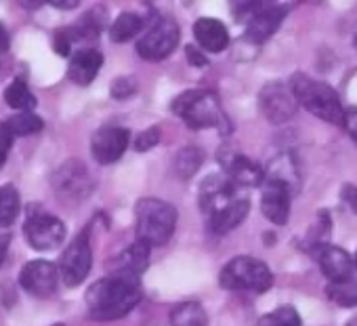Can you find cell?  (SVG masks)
Returning a JSON list of instances; mask_svg holds the SVG:
<instances>
[{
	"label": "cell",
	"instance_id": "cell-22",
	"mask_svg": "<svg viewBox=\"0 0 357 326\" xmlns=\"http://www.w3.org/2000/svg\"><path fill=\"white\" fill-rule=\"evenodd\" d=\"M172 326H208V316L198 301H183L170 311Z\"/></svg>",
	"mask_w": 357,
	"mask_h": 326
},
{
	"label": "cell",
	"instance_id": "cell-38",
	"mask_svg": "<svg viewBox=\"0 0 357 326\" xmlns=\"http://www.w3.org/2000/svg\"><path fill=\"white\" fill-rule=\"evenodd\" d=\"M340 196H342V200L347 202V207H349L353 213H357V186L347 184V186L342 188Z\"/></svg>",
	"mask_w": 357,
	"mask_h": 326
},
{
	"label": "cell",
	"instance_id": "cell-36",
	"mask_svg": "<svg viewBox=\"0 0 357 326\" xmlns=\"http://www.w3.org/2000/svg\"><path fill=\"white\" fill-rule=\"evenodd\" d=\"M342 126L347 128L349 137L357 143V108H347L344 110V122Z\"/></svg>",
	"mask_w": 357,
	"mask_h": 326
},
{
	"label": "cell",
	"instance_id": "cell-2",
	"mask_svg": "<svg viewBox=\"0 0 357 326\" xmlns=\"http://www.w3.org/2000/svg\"><path fill=\"white\" fill-rule=\"evenodd\" d=\"M86 307L89 316L99 322L120 320L130 313L141 301L139 278L112 274L103 280H97L86 290Z\"/></svg>",
	"mask_w": 357,
	"mask_h": 326
},
{
	"label": "cell",
	"instance_id": "cell-11",
	"mask_svg": "<svg viewBox=\"0 0 357 326\" xmlns=\"http://www.w3.org/2000/svg\"><path fill=\"white\" fill-rule=\"evenodd\" d=\"M261 110L265 114V118L273 124H284L288 122L294 112H296V97L292 93L290 87H286L284 82H269L263 87L261 91Z\"/></svg>",
	"mask_w": 357,
	"mask_h": 326
},
{
	"label": "cell",
	"instance_id": "cell-12",
	"mask_svg": "<svg viewBox=\"0 0 357 326\" xmlns=\"http://www.w3.org/2000/svg\"><path fill=\"white\" fill-rule=\"evenodd\" d=\"M59 267L45 259H34L24 265L20 284L34 297H51L59 286Z\"/></svg>",
	"mask_w": 357,
	"mask_h": 326
},
{
	"label": "cell",
	"instance_id": "cell-21",
	"mask_svg": "<svg viewBox=\"0 0 357 326\" xmlns=\"http://www.w3.org/2000/svg\"><path fill=\"white\" fill-rule=\"evenodd\" d=\"M265 179H278V181L286 184L292 192H296L298 184H301V175H298V167H296L294 158L290 154L278 156L269 165V171L265 173Z\"/></svg>",
	"mask_w": 357,
	"mask_h": 326
},
{
	"label": "cell",
	"instance_id": "cell-29",
	"mask_svg": "<svg viewBox=\"0 0 357 326\" xmlns=\"http://www.w3.org/2000/svg\"><path fill=\"white\" fill-rule=\"evenodd\" d=\"M101 28H103L101 17H97L95 13H86L80 22H76L72 28H68V32L74 43L76 40H95L99 36Z\"/></svg>",
	"mask_w": 357,
	"mask_h": 326
},
{
	"label": "cell",
	"instance_id": "cell-8",
	"mask_svg": "<svg viewBox=\"0 0 357 326\" xmlns=\"http://www.w3.org/2000/svg\"><path fill=\"white\" fill-rule=\"evenodd\" d=\"M24 236L34 251H55L66 240V225L51 213L32 211L24 223Z\"/></svg>",
	"mask_w": 357,
	"mask_h": 326
},
{
	"label": "cell",
	"instance_id": "cell-14",
	"mask_svg": "<svg viewBox=\"0 0 357 326\" xmlns=\"http://www.w3.org/2000/svg\"><path fill=\"white\" fill-rule=\"evenodd\" d=\"M292 194L294 192L286 184H282L278 179H265L263 194H261V211H263V215L275 225L288 223Z\"/></svg>",
	"mask_w": 357,
	"mask_h": 326
},
{
	"label": "cell",
	"instance_id": "cell-43",
	"mask_svg": "<svg viewBox=\"0 0 357 326\" xmlns=\"http://www.w3.org/2000/svg\"><path fill=\"white\" fill-rule=\"evenodd\" d=\"M355 265H357V253H355Z\"/></svg>",
	"mask_w": 357,
	"mask_h": 326
},
{
	"label": "cell",
	"instance_id": "cell-31",
	"mask_svg": "<svg viewBox=\"0 0 357 326\" xmlns=\"http://www.w3.org/2000/svg\"><path fill=\"white\" fill-rule=\"evenodd\" d=\"M330 230H332V221H330V213L328 211H319L317 213V221L315 225L309 230V236H307V244L309 249H317L321 244H328V236H330Z\"/></svg>",
	"mask_w": 357,
	"mask_h": 326
},
{
	"label": "cell",
	"instance_id": "cell-41",
	"mask_svg": "<svg viewBox=\"0 0 357 326\" xmlns=\"http://www.w3.org/2000/svg\"><path fill=\"white\" fill-rule=\"evenodd\" d=\"M53 7H55V9H63V11H68V9H76V7H78V3H53Z\"/></svg>",
	"mask_w": 357,
	"mask_h": 326
},
{
	"label": "cell",
	"instance_id": "cell-10",
	"mask_svg": "<svg viewBox=\"0 0 357 326\" xmlns=\"http://www.w3.org/2000/svg\"><path fill=\"white\" fill-rule=\"evenodd\" d=\"M53 190L59 198L80 202L93 192V179L78 160H68L53 175Z\"/></svg>",
	"mask_w": 357,
	"mask_h": 326
},
{
	"label": "cell",
	"instance_id": "cell-34",
	"mask_svg": "<svg viewBox=\"0 0 357 326\" xmlns=\"http://www.w3.org/2000/svg\"><path fill=\"white\" fill-rule=\"evenodd\" d=\"M72 45H74V40H72V36H70L68 28H63V30H57V32H55L53 49H55V53H57V55L68 57V55H70V51H72Z\"/></svg>",
	"mask_w": 357,
	"mask_h": 326
},
{
	"label": "cell",
	"instance_id": "cell-19",
	"mask_svg": "<svg viewBox=\"0 0 357 326\" xmlns=\"http://www.w3.org/2000/svg\"><path fill=\"white\" fill-rule=\"evenodd\" d=\"M149 253H151V246L141 242V240H135L126 251H122L116 261H114V272L112 274H120V276H130V278H139L147 265H149Z\"/></svg>",
	"mask_w": 357,
	"mask_h": 326
},
{
	"label": "cell",
	"instance_id": "cell-15",
	"mask_svg": "<svg viewBox=\"0 0 357 326\" xmlns=\"http://www.w3.org/2000/svg\"><path fill=\"white\" fill-rule=\"evenodd\" d=\"M219 160L223 162L227 177L238 188H257L265 184V171L259 167L255 160H250L244 154H219Z\"/></svg>",
	"mask_w": 357,
	"mask_h": 326
},
{
	"label": "cell",
	"instance_id": "cell-18",
	"mask_svg": "<svg viewBox=\"0 0 357 326\" xmlns=\"http://www.w3.org/2000/svg\"><path fill=\"white\" fill-rule=\"evenodd\" d=\"M101 66H103V55L97 49H89V47L80 49L68 66V78L80 87H89L97 78Z\"/></svg>",
	"mask_w": 357,
	"mask_h": 326
},
{
	"label": "cell",
	"instance_id": "cell-35",
	"mask_svg": "<svg viewBox=\"0 0 357 326\" xmlns=\"http://www.w3.org/2000/svg\"><path fill=\"white\" fill-rule=\"evenodd\" d=\"M13 133H11V128H9V124L7 122H0V167L5 165L7 162V156H9V149H11V145H13Z\"/></svg>",
	"mask_w": 357,
	"mask_h": 326
},
{
	"label": "cell",
	"instance_id": "cell-13",
	"mask_svg": "<svg viewBox=\"0 0 357 326\" xmlns=\"http://www.w3.org/2000/svg\"><path fill=\"white\" fill-rule=\"evenodd\" d=\"M130 135L122 126H103L91 139V151L99 165H112L126 151Z\"/></svg>",
	"mask_w": 357,
	"mask_h": 326
},
{
	"label": "cell",
	"instance_id": "cell-23",
	"mask_svg": "<svg viewBox=\"0 0 357 326\" xmlns=\"http://www.w3.org/2000/svg\"><path fill=\"white\" fill-rule=\"evenodd\" d=\"M20 209H22V200L17 188L11 184L0 186V228L13 225L20 215Z\"/></svg>",
	"mask_w": 357,
	"mask_h": 326
},
{
	"label": "cell",
	"instance_id": "cell-33",
	"mask_svg": "<svg viewBox=\"0 0 357 326\" xmlns=\"http://www.w3.org/2000/svg\"><path fill=\"white\" fill-rule=\"evenodd\" d=\"M158 141H160V128H158V126H149V128H145L143 133L137 135V139H135V149H137V151H147V149H151L153 145H158Z\"/></svg>",
	"mask_w": 357,
	"mask_h": 326
},
{
	"label": "cell",
	"instance_id": "cell-39",
	"mask_svg": "<svg viewBox=\"0 0 357 326\" xmlns=\"http://www.w3.org/2000/svg\"><path fill=\"white\" fill-rule=\"evenodd\" d=\"M9 242H11V236L5 234V236H0V265H3L5 257H7V249H9Z\"/></svg>",
	"mask_w": 357,
	"mask_h": 326
},
{
	"label": "cell",
	"instance_id": "cell-1",
	"mask_svg": "<svg viewBox=\"0 0 357 326\" xmlns=\"http://www.w3.org/2000/svg\"><path fill=\"white\" fill-rule=\"evenodd\" d=\"M200 209L206 215L208 230L223 236L236 230L248 215L250 202L227 175H208L198 192Z\"/></svg>",
	"mask_w": 357,
	"mask_h": 326
},
{
	"label": "cell",
	"instance_id": "cell-20",
	"mask_svg": "<svg viewBox=\"0 0 357 326\" xmlns=\"http://www.w3.org/2000/svg\"><path fill=\"white\" fill-rule=\"evenodd\" d=\"M194 36L198 45L202 47V51H208V53H221L229 45L227 28L219 20H211V17H202L196 22Z\"/></svg>",
	"mask_w": 357,
	"mask_h": 326
},
{
	"label": "cell",
	"instance_id": "cell-17",
	"mask_svg": "<svg viewBox=\"0 0 357 326\" xmlns=\"http://www.w3.org/2000/svg\"><path fill=\"white\" fill-rule=\"evenodd\" d=\"M284 17H286L284 7L259 3V9L246 24V38L250 43H265L267 38H271L275 34V30L280 28Z\"/></svg>",
	"mask_w": 357,
	"mask_h": 326
},
{
	"label": "cell",
	"instance_id": "cell-44",
	"mask_svg": "<svg viewBox=\"0 0 357 326\" xmlns=\"http://www.w3.org/2000/svg\"><path fill=\"white\" fill-rule=\"evenodd\" d=\"M53 326H66V324H53Z\"/></svg>",
	"mask_w": 357,
	"mask_h": 326
},
{
	"label": "cell",
	"instance_id": "cell-9",
	"mask_svg": "<svg viewBox=\"0 0 357 326\" xmlns=\"http://www.w3.org/2000/svg\"><path fill=\"white\" fill-rule=\"evenodd\" d=\"M93 265V251H91V238L89 232H80L72 244L63 251L61 261H59V274L66 286L74 288L80 282H84V278L89 276Z\"/></svg>",
	"mask_w": 357,
	"mask_h": 326
},
{
	"label": "cell",
	"instance_id": "cell-24",
	"mask_svg": "<svg viewBox=\"0 0 357 326\" xmlns=\"http://www.w3.org/2000/svg\"><path fill=\"white\" fill-rule=\"evenodd\" d=\"M202 160H204L202 149L196 147V145H188V147H183L181 151L176 154V158H174V171H176V175L181 177V179H190L202 167Z\"/></svg>",
	"mask_w": 357,
	"mask_h": 326
},
{
	"label": "cell",
	"instance_id": "cell-4",
	"mask_svg": "<svg viewBox=\"0 0 357 326\" xmlns=\"http://www.w3.org/2000/svg\"><path fill=\"white\" fill-rule=\"evenodd\" d=\"M290 89H292L296 101L307 112H311L315 118L342 126L344 110L340 105L338 93L332 87H328L326 82H319L307 74H294L290 80Z\"/></svg>",
	"mask_w": 357,
	"mask_h": 326
},
{
	"label": "cell",
	"instance_id": "cell-27",
	"mask_svg": "<svg viewBox=\"0 0 357 326\" xmlns=\"http://www.w3.org/2000/svg\"><path fill=\"white\" fill-rule=\"evenodd\" d=\"M5 101H7V105H11V108H15V110H26V112H30V110H34L36 108V97H34V93L28 89V84L24 82V80H13L7 89H5Z\"/></svg>",
	"mask_w": 357,
	"mask_h": 326
},
{
	"label": "cell",
	"instance_id": "cell-26",
	"mask_svg": "<svg viewBox=\"0 0 357 326\" xmlns=\"http://www.w3.org/2000/svg\"><path fill=\"white\" fill-rule=\"evenodd\" d=\"M326 295L332 303L340 307H357V280L351 276L347 280L330 282L326 286Z\"/></svg>",
	"mask_w": 357,
	"mask_h": 326
},
{
	"label": "cell",
	"instance_id": "cell-6",
	"mask_svg": "<svg viewBox=\"0 0 357 326\" xmlns=\"http://www.w3.org/2000/svg\"><path fill=\"white\" fill-rule=\"evenodd\" d=\"M219 284L229 290L265 292L273 286V274L261 259L242 255L225 263V267L219 274Z\"/></svg>",
	"mask_w": 357,
	"mask_h": 326
},
{
	"label": "cell",
	"instance_id": "cell-30",
	"mask_svg": "<svg viewBox=\"0 0 357 326\" xmlns=\"http://www.w3.org/2000/svg\"><path fill=\"white\" fill-rule=\"evenodd\" d=\"M257 326H301V316L296 313L294 307L282 305V307L261 316Z\"/></svg>",
	"mask_w": 357,
	"mask_h": 326
},
{
	"label": "cell",
	"instance_id": "cell-28",
	"mask_svg": "<svg viewBox=\"0 0 357 326\" xmlns=\"http://www.w3.org/2000/svg\"><path fill=\"white\" fill-rule=\"evenodd\" d=\"M9 128L13 135L17 137H26V135H34V133H40L45 128V122L40 116H36L34 112H22L13 118L7 120Z\"/></svg>",
	"mask_w": 357,
	"mask_h": 326
},
{
	"label": "cell",
	"instance_id": "cell-7",
	"mask_svg": "<svg viewBox=\"0 0 357 326\" xmlns=\"http://www.w3.org/2000/svg\"><path fill=\"white\" fill-rule=\"evenodd\" d=\"M181 32L172 17H158L137 43V53L147 61L166 59L178 45Z\"/></svg>",
	"mask_w": 357,
	"mask_h": 326
},
{
	"label": "cell",
	"instance_id": "cell-16",
	"mask_svg": "<svg viewBox=\"0 0 357 326\" xmlns=\"http://www.w3.org/2000/svg\"><path fill=\"white\" fill-rule=\"evenodd\" d=\"M321 274L330 280V282H338V280H347L351 278L353 272V259L349 257V253L340 246H332V244H321L317 249L311 251Z\"/></svg>",
	"mask_w": 357,
	"mask_h": 326
},
{
	"label": "cell",
	"instance_id": "cell-5",
	"mask_svg": "<svg viewBox=\"0 0 357 326\" xmlns=\"http://www.w3.org/2000/svg\"><path fill=\"white\" fill-rule=\"evenodd\" d=\"M137 240L162 246L170 240L176 225V209L160 198H141L135 207Z\"/></svg>",
	"mask_w": 357,
	"mask_h": 326
},
{
	"label": "cell",
	"instance_id": "cell-32",
	"mask_svg": "<svg viewBox=\"0 0 357 326\" xmlns=\"http://www.w3.org/2000/svg\"><path fill=\"white\" fill-rule=\"evenodd\" d=\"M112 97L118 99V101H124L128 97H132L137 93V80L132 76H122V78H116L112 89H109Z\"/></svg>",
	"mask_w": 357,
	"mask_h": 326
},
{
	"label": "cell",
	"instance_id": "cell-37",
	"mask_svg": "<svg viewBox=\"0 0 357 326\" xmlns=\"http://www.w3.org/2000/svg\"><path fill=\"white\" fill-rule=\"evenodd\" d=\"M185 55H188L190 64H192V66H196V68H206V66H208V59H206L204 51L196 49L194 45H190V47L185 49Z\"/></svg>",
	"mask_w": 357,
	"mask_h": 326
},
{
	"label": "cell",
	"instance_id": "cell-25",
	"mask_svg": "<svg viewBox=\"0 0 357 326\" xmlns=\"http://www.w3.org/2000/svg\"><path fill=\"white\" fill-rule=\"evenodd\" d=\"M143 30V20L137 13H120L109 28V38L114 43H126Z\"/></svg>",
	"mask_w": 357,
	"mask_h": 326
},
{
	"label": "cell",
	"instance_id": "cell-3",
	"mask_svg": "<svg viewBox=\"0 0 357 326\" xmlns=\"http://www.w3.org/2000/svg\"><path fill=\"white\" fill-rule=\"evenodd\" d=\"M172 112L190 128H219L223 135L231 133V122L223 112L221 99L215 91L192 89L172 101Z\"/></svg>",
	"mask_w": 357,
	"mask_h": 326
},
{
	"label": "cell",
	"instance_id": "cell-40",
	"mask_svg": "<svg viewBox=\"0 0 357 326\" xmlns=\"http://www.w3.org/2000/svg\"><path fill=\"white\" fill-rule=\"evenodd\" d=\"M9 49V34H7V28L0 24V53H5Z\"/></svg>",
	"mask_w": 357,
	"mask_h": 326
},
{
	"label": "cell",
	"instance_id": "cell-42",
	"mask_svg": "<svg viewBox=\"0 0 357 326\" xmlns=\"http://www.w3.org/2000/svg\"><path fill=\"white\" fill-rule=\"evenodd\" d=\"M353 47L357 49V34H355V38H353Z\"/></svg>",
	"mask_w": 357,
	"mask_h": 326
}]
</instances>
